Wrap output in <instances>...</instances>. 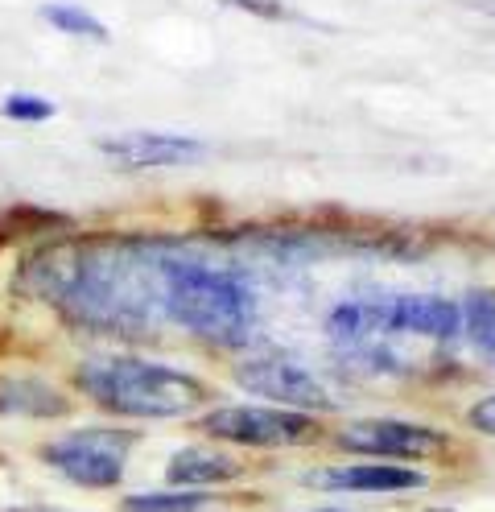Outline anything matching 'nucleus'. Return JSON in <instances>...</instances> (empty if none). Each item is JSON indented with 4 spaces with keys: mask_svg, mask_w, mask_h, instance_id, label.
<instances>
[{
    "mask_svg": "<svg viewBox=\"0 0 495 512\" xmlns=\"http://www.w3.org/2000/svg\"><path fill=\"white\" fill-rule=\"evenodd\" d=\"M0 112H5L9 120H50L54 116V104L50 100H42V95H29V91H17V95H9L5 104H0Z\"/></svg>",
    "mask_w": 495,
    "mask_h": 512,
    "instance_id": "15",
    "label": "nucleus"
},
{
    "mask_svg": "<svg viewBox=\"0 0 495 512\" xmlns=\"http://www.w3.org/2000/svg\"><path fill=\"white\" fill-rule=\"evenodd\" d=\"M471 426H475L479 434H491V438H495V397H487V401H479V405L471 409Z\"/></svg>",
    "mask_w": 495,
    "mask_h": 512,
    "instance_id": "17",
    "label": "nucleus"
},
{
    "mask_svg": "<svg viewBox=\"0 0 495 512\" xmlns=\"http://www.w3.org/2000/svg\"><path fill=\"white\" fill-rule=\"evenodd\" d=\"M0 413H33V418H58L66 413V397L54 393L42 380H0Z\"/></svg>",
    "mask_w": 495,
    "mask_h": 512,
    "instance_id": "11",
    "label": "nucleus"
},
{
    "mask_svg": "<svg viewBox=\"0 0 495 512\" xmlns=\"http://www.w3.org/2000/svg\"><path fill=\"white\" fill-rule=\"evenodd\" d=\"M458 310H462V327L471 331L475 347L495 351V298L491 294H471L467 306H458Z\"/></svg>",
    "mask_w": 495,
    "mask_h": 512,
    "instance_id": "13",
    "label": "nucleus"
},
{
    "mask_svg": "<svg viewBox=\"0 0 495 512\" xmlns=\"http://www.w3.org/2000/svg\"><path fill=\"white\" fill-rule=\"evenodd\" d=\"M132 442H137V434L128 430H79L46 446L42 459L79 488H112L124 475Z\"/></svg>",
    "mask_w": 495,
    "mask_h": 512,
    "instance_id": "4",
    "label": "nucleus"
},
{
    "mask_svg": "<svg viewBox=\"0 0 495 512\" xmlns=\"http://www.w3.org/2000/svg\"><path fill=\"white\" fill-rule=\"evenodd\" d=\"M434 512H446V508H434Z\"/></svg>",
    "mask_w": 495,
    "mask_h": 512,
    "instance_id": "19",
    "label": "nucleus"
},
{
    "mask_svg": "<svg viewBox=\"0 0 495 512\" xmlns=\"http://www.w3.org/2000/svg\"><path fill=\"white\" fill-rule=\"evenodd\" d=\"M198 508H207L203 492H153L124 500V512H198Z\"/></svg>",
    "mask_w": 495,
    "mask_h": 512,
    "instance_id": "14",
    "label": "nucleus"
},
{
    "mask_svg": "<svg viewBox=\"0 0 495 512\" xmlns=\"http://www.w3.org/2000/svg\"><path fill=\"white\" fill-rule=\"evenodd\" d=\"M240 475V463L227 459L223 451H211V446H186L170 459L165 467V479L174 488H203V484H227V479Z\"/></svg>",
    "mask_w": 495,
    "mask_h": 512,
    "instance_id": "10",
    "label": "nucleus"
},
{
    "mask_svg": "<svg viewBox=\"0 0 495 512\" xmlns=\"http://www.w3.org/2000/svg\"><path fill=\"white\" fill-rule=\"evenodd\" d=\"M310 488L322 492H409L425 488V475L413 467H392V463H355V467H326L306 475Z\"/></svg>",
    "mask_w": 495,
    "mask_h": 512,
    "instance_id": "9",
    "label": "nucleus"
},
{
    "mask_svg": "<svg viewBox=\"0 0 495 512\" xmlns=\"http://www.w3.org/2000/svg\"><path fill=\"white\" fill-rule=\"evenodd\" d=\"M25 285L71 318L104 331L149 327L161 306V273L132 244H71L29 261Z\"/></svg>",
    "mask_w": 495,
    "mask_h": 512,
    "instance_id": "1",
    "label": "nucleus"
},
{
    "mask_svg": "<svg viewBox=\"0 0 495 512\" xmlns=\"http://www.w3.org/2000/svg\"><path fill=\"white\" fill-rule=\"evenodd\" d=\"M157 273H161V310L190 335L211 343H244L248 331L256 327V294L240 273L174 252L157 256Z\"/></svg>",
    "mask_w": 495,
    "mask_h": 512,
    "instance_id": "2",
    "label": "nucleus"
},
{
    "mask_svg": "<svg viewBox=\"0 0 495 512\" xmlns=\"http://www.w3.org/2000/svg\"><path fill=\"white\" fill-rule=\"evenodd\" d=\"M99 153H108L112 162L128 170H161V166L198 162V157H207V145L178 133H120L99 141Z\"/></svg>",
    "mask_w": 495,
    "mask_h": 512,
    "instance_id": "8",
    "label": "nucleus"
},
{
    "mask_svg": "<svg viewBox=\"0 0 495 512\" xmlns=\"http://www.w3.org/2000/svg\"><path fill=\"white\" fill-rule=\"evenodd\" d=\"M79 389L124 418H182L207 401V389L190 372L132 356L87 360L79 368Z\"/></svg>",
    "mask_w": 495,
    "mask_h": 512,
    "instance_id": "3",
    "label": "nucleus"
},
{
    "mask_svg": "<svg viewBox=\"0 0 495 512\" xmlns=\"http://www.w3.org/2000/svg\"><path fill=\"white\" fill-rule=\"evenodd\" d=\"M223 5H231V9H244V13H256V17H269V21L289 17V9L281 5V0H223Z\"/></svg>",
    "mask_w": 495,
    "mask_h": 512,
    "instance_id": "16",
    "label": "nucleus"
},
{
    "mask_svg": "<svg viewBox=\"0 0 495 512\" xmlns=\"http://www.w3.org/2000/svg\"><path fill=\"white\" fill-rule=\"evenodd\" d=\"M42 17L62 29V34H71V38H91V42H108V25L91 17L83 5H66V0H58V5H46Z\"/></svg>",
    "mask_w": 495,
    "mask_h": 512,
    "instance_id": "12",
    "label": "nucleus"
},
{
    "mask_svg": "<svg viewBox=\"0 0 495 512\" xmlns=\"http://www.w3.org/2000/svg\"><path fill=\"white\" fill-rule=\"evenodd\" d=\"M203 426L211 438L223 442H240V446H297L310 434H318L310 413H293V409H256V405H227L207 413Z\"/></svg>",
    "mask_w": 495,
    "mask_h": 512,
    "instance_id": "5",
    "label": "nucleus"
},
{
    "mask_svg": "<svg viewBox=\"0 0 495 512\" xmlns=\"http://www.w3.org/2000/svg\"><path fill=\"white\" fill-rule=\"evenodd\" d=\"M17 512H62V508H17Z\"/></svg>",
    "mask_w": 495,
    "mask_h": 512,
    "instance_id": "18",
    "label": "nucleus"
},
{
    "mask_svg": "<svg viewBox=\"0 0 495 512\" xmlns=\"http://www.w3.org/2000/svg\"><path fill=\"white\" fill-rule=\"evenodd\" d=\"M236 380L244 384L248 393H260V397L293 405V409H330V405H335V401H330V393H326V384L306 364H297L293 356H281V351L244 360Z\"/></svg>",
    "mask_w": 495,
    "mask_h": 512,
    "instance_id": "6",
    "label": "nucleus"
},
{
    "mask_svg": "<svg viewBox=\"0 0 495 512\" xmlns=\"http://www.w3.org/2000/svg\"><path fill=\"white\" fill-rule=\"evenodd\" d=\"M339 446L359 451V455H376V459H425V455H438L446 438L429 426L372 418V422H351L339 434Z\"/></svg>",
    "mask_w": 495,
    "mask_h": 512,
    "instance_id": "7",
    "label": "nucleus"
}]
</instances>
